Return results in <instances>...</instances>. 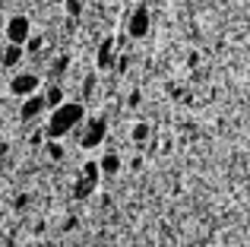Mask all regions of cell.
<instances>
[{"label": "cell", "instance_id": "obj_19", "mask_svg": "<svg viewBox=\"0 0 250 247\" xmlns=\"http://www.w3.org/2000/svg\"><path fill=\"white\" fill-rule=\"evenodd\" d=\"M0 127H3V121H0Z\"/></svg>", "mask_w": 250, "mask_h": 247}, {"label": "cell", "instance_id": "obj_12", "mask_svg": "<svg viewBox=\"0 0 250 247\" xmlns=\"http://www.w3.org/2000/svg\"><path fill=\"white\" fill-rule=\"evenodd\" d=\"M133 140H136V143L149 140V124H136V127H133Z\"/></svg>", "mask_w": 250, "mask_h": 247}, {"label": "cell", "instance_id": "obj_4", "mask_svg": "<svg viewBox=\"0 0 250 247\" xmlns=\"http://www.w3.org/2000/svg\"><path fill=\"white\" fill-rule=\"evenodd\" d=\"M6 38L16 44H25L32 38V22L29 16H10V22H6Z\"/></svg>", "mask_w": 250, "mask_h": 247}, {"label": "cell", "instance_id": "obj_18", "mask_svg": "<svg viewBox=\"0 0 250 247\" xmlns=\"http://www.w3.org/2000/svg\"><path fill=\"white\" fill-rule=\"evenodd\" d=\"M51 3H63V0H51Z\"/></svg>", "mask_w": 250, "mask_h": 247}, {"label": "cell", "instance_id": "obj_17", "mask_svg": "<svg viewBox=\"0 0 250 247\" xmlns=\"http://www.w3.org/2000/svg\"><path fill=\"white\" fill-rule=\"evenodd\" d=\"M0 67H3V51H0Z\"/></svg>", "mask_w": 250, "mask_h": 247}, {"label": "cell", "instance_id": "obj_11", "mask_svg": "<svg viewBox=\"0 0 250 247\" xmlns=\"http://www.w3.org/2000/svg\"><path fill=\"white\" fill-rule=\"evenodd\" d=\"M44 99H48V108L63 105V89H61V86H51L48 92H44Z\"/></svg>", "mask_w": 250, "mask_h": 247}, {"label": "cell", "instance_id": "obj_2", "mask_svg": "<svg viewBox=\"0 0 250 247\" xmlns=\"http://www.w3.org/2000/svg\"><path fill=\"white\" fill-rule=\"evenodd\" d=\"M149 29H152V16H149V10H146V6H136V10L130 13V19H127V35L130 38H146Z\"/></svg>", "mask_w": 250, "mask_h": 247}, {"label": "cell", "instance_id": "obj_14", "mask_svg": "<svg viewBox=\"0 0 250 247\" xmlns=\"http://www.w3.org/2000/svg\"><path fill=\"white\" fill-rule=\"evenodd\" d=\"M63 6H67L70 16H80V13H83V3H80V0H63Z\"/></svg>", "mask_w": 250, "mask_h": 247}, {"label": "cell", "instance_id": "obj_6", "mask_svg": "<svg viewBox=\"0 0 250 247\" xmlns=\"http://www.w3.org/2000/svg\"><path fill=\"white\" fill-rule=\"evenodd\" d=\"M44 108H48V99H44V95H38V92L35 95H25V102H22V118L25 121H35Z\"/></svg>", "mask_w": 250, "mask_h": 247}, {"label": "cell", "instance_id": "obj_5", "mask_svg": "<svg viewBox=\"0 0 250 247\" xmlns=\"http://www.w3.org/2000/svg\"><path fill=\"white\" fill-rule=\"evenodd\" d=\"M104 140V118H92L89 124H85V130H83V146L85 149H95L98 143Z\"/></svg>", "mask_w": 250, "mask_h": 247}, {"label": "cell", "instance_id": "obj_10", "mask_svg": "<svg viewBox=\"0 0 250 247\" xmlns=\"http://www.w3.org/2000/svg\"><path fill=\"white\" fill-rule=\"evenodd\" d=\"M98 165H102V174H117V171H121V159H117L114 152L102 155V162H98Z\"/></svg>", "mask_w": 250, "mask_h": 247}, {"label": "cell", "instance_id": "obj_1", "mask_svg": "<svg viewBox=\"0 0 250 247\" xmlns=\"http://www.w3.org/2000/svg\"><path fill=\"white\" fill-rule=\"evenodd\" d=\"M85 118V108L80 102H63V105L51 108V118H48V127H44V133L51 136V140H61V136H67L70 130H76Z\"/></svg>", "mask_w": 250, "mask_h": 247}, {"label": "cell", "instance_id": "obj_15", "mask_svg": "<svg viewBox=\"0 0 250 247\" xmlns=\"http://www.w3.org/2000/svg\"><path fill=\"white\" fill-rule=\"evenodd\" d=\"M25 51H32V54H35V51H42V38H38V35H32L29 41H25Z\"/></svg>", "mask_w": 250, "mask_h": 247}, {"label": "cell", "instance_id": "obj_16", "mask_svg": "<svg viewBox=\"0 0 250 247\" xmlns=\"http://www.w3.org/2000/svg\"><path fill=\"white\" fill-rule=\"evenodd\" d=\"M67 57H57V63H54V73H63V70H67Z\"/></svg>", "mask_w": 250, "mask_h": 247}, {"label": "cell", "instance_id": "obj_13", "mask_svg": "<svg viewBox=\"0 0 250 247\" xmlns=\"http://www.w3.org/2000/svg\"><path fill=\"white\" fill-rule=\"evenodd\" d=\"M48 155H51V159H63V146L57 140H51L48 143Z\"/></svg>", "mask_w": 250, "mask_h": 247}, {"label": "cell", "instance_id": "obj_7", "mask_svg": "<svg viewBox=\"0 0 250 247\" xmlns=\"http://www.w3.org/2000/svg\"><path fill=\"white\" fill-rule=\"evenodd\" d=\"M22 57H25V44L10 41L3 48V67H19V63H22Z\"/></svg>", "mask_w": 250, "mask_h": 247}, {"label": "cell", "instance_id": "obj_8", "mask_svg": "<svg viewBox=\"0 0 250 247\" xmlns=\"http://www.w3.org/2000/svg\"><path fill=\"white\" fill-rule=\"evenodd\" d=\"M95 61H98V67H102V70H108L111 63H114V38H104V41H102Z\"/></svg>", "mask_w": 250, "mask_h": 247}, {"label": "cell", "instance_id": "obj_9", "mask_svg": "<svg viewBox=\"0 0 250 247\" xmlns=\"http://www.w3.org/2000/svg\"><path fill=\"white\" fill-rule=\"evenodd\" d=\"M92 190H95V178H89V174H80V178H76V184H73V197H76V200H85Z\"/></svg>", "mask_w": 250, "mask_h": 247}, {"label": "cell", "instance_id": "obj_3", "mask_svg": "<svg viewBox=\"0 0 250 247\" xmlns=\"http://www.w3.org/2000/svg\"><path fill=\"white\" fill-rule=\"evenodd\" d=\"M38 86H42V80H38L35 73H16L10 80V92L19 95V99H25V95H35Z\"/></svg>", "mask_w": 250, "mask_h": 247}]
</instances>
